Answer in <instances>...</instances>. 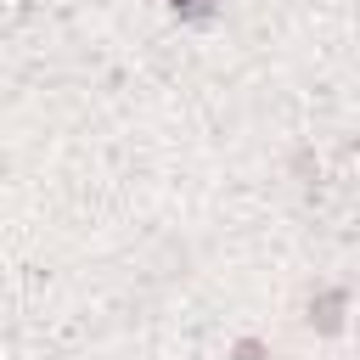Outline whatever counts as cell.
<instances>
[{"mask_svg": "<svg viewBox=\"0 0 360 360\" xmlns=\"http://www.w3.org/2000/svg\"><path fill=\"white\" fill-rule=\"evenodd\" d=\"M174 11H186V17H202L208 6H202V0H174Z\"/></svg>", "mask_w": 360, "mask_h": 360, "instance_id": "6da1fadb", "label": "cell"}]
</instances>
